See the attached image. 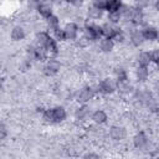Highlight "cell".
I'll return each instance as SVG.
<instances>
[{"instance_id": "7a4b0ae2", "label": "cell", "mask_w": 159, "mask_h": 159, "mask_svg": "<svg viewBox=\"0 0 159 159\" xmlns=\"http://www.w3.org/2000/svg\"><path fill=\"white\" fill-rule=\"evenodd\" d=\"M102 35V26H97V25H91L87 26L84 29V37L86 40H96L97 37H99Z\"/></svg>"}, {"instance_id": "d6986e66", "label": "cell", "mask_w": 159, "mask_h": 159, "mask_svg": "<svg viewBox=\"0 0 159 159\" xmlns=\"http://www.w3.org/2000/svg\"><path fill=\"white\" fill-rule=\"evenodd\" d=\"M45 50H46V52L52 53V55H56L57 53V45H56V42H55V40L52 37H50V40H48Z\"/></svg>"}, {"instance_id": "e0dca14e", "label": "cell", "mask_w": 159, "mask_h": 159, "mask_svg": "<svg viewBox=\"0 0 159 159\" xmlns=\"http://www.w3.org/2000/svg\"><path fill=\"white\" fill-rule=\"evenodd\" d=\"M134 144H135V147H138V148H142V147H144L145 144H147V137L144 135V133H138L135 137H134Z\"/></svg>"}, {"instance_id": "9c48e42d", "label": "cell", "mask_w": 159, "mask_h": 159, "mask_svg": "<svg viewBox=\"0 0 159 159\" xmlns=\"http://www.w3.org/2000/svg\"><path fill=\"white\" fill-rule=\"evenodd\" d=\"M48 40H50V36L46 32L37 34V36H36V45H37V47L45 48L46 45H47V42H48Z\"/></svg>"}, {"instance_id": "3957f363", "label": "cell", "mask_w": 159, "mask_h": 159, "mask_svg": "<svg viewBox=\"0 0 159 159\" xmlns=\"http://www.w3.org/2000/svg\"><path fill=\"white\" fill-rule=\"evenodd\" d=\"M58 70H60V62L56 60H48V62L43 68V73L46 76H53L58 72Z\"/></svg>"}, {"instance_id": "4316f807", "label": "cell", "mask_w": 159, "mask_h": 159, "mask_svg": "<svg viewBox=\"0 0 159 159\" xmlns=\"http://www.w3.org/2000/svg\"><path fill=\"white\" fill-rule=\"evenodd\" d=\"M149 55H150V60L152 61H154V62H158L159 61V48L153 50L152 52H149Z\"/></svg>"}, {"instance_id": "6da1fadb", "label": "cell", "mask_w": 159, "mask_h": 159, "mask_svg": "<svg viewBox=\"0 0 159 159\" xmlns=\"http://www.w3.org/2000/svg\"><path fill=\"white\" fill-rule=\"evenodd\" d=\"M66 118V111L63 107H55L52 109H47L43 113V119H46L50 123H57Z\"/></svg>"}, {"instance_id": "7c38bea8", "label": "cell", "mask_w": 159, "mask_h": 159, "mask_svg": "<svg viewBox=\"0 0 159 159\" xmlns=\"http://www.w3.org/2000/svg\"><path fill=\"white\" fill-rule=\"evenodd\" d=\"M130 41H132V43H133L134 46L142 45L143 41H144L143 32H142V31H134V32L132 34V36H130Z\"/></svg>"}, {"instance_id": "8fae6325", "label": "cell", "mask_w": 159, "mask_h": 159, "mask_svg": "<svg viewBox=\"0 0 159 159\" xmlns=\"http://www.w3.org/2000/svg\"><path fill=\"white\" fill-rule=\"evenodd\" d=\"M92 120H93L94 123L102 124V123H104V122L107 120V114H106L103 111L98 109V111H96V112L92 114Z\"/></svg>"}, {"instance_id": "ba28073f", "label": "cell", "mask_w": 159, "mask_h": 159, "mask_svg": "<svg viewBox=\"0 0 159 159\" xmlns=\"http://www.w3.org/2000/svg\"><path fill=\"white\" fill-rule=\"evenodd\" d=\"M77 26H76V24H73V22H70V24H67L66 26H65V29H63V31H65V35H66V39H76V36H77Z\"/></svg>"}, {"instance_id": "4fadbf2b", "label": "cell", "mask_w": 159, "mask_h": 159, "mask_svg": "<svg viewBox=\"0 0 159 159\" xmlns=\"http://www.w3.org/2000/svg\"><path fill=\"white\" fill-rule=\"evenodd\" d=\"M25 36V32L22 30V27L20 26H15L12 30H11V39L14 41H19V40H22Z\"/></svg>"}, {"instance_id": "484cf974", "label": "cell", "mask_w": 159, "mask_h": 159, "mask_svg": "<svg viewBox=\"0 0 159 159\" xmlns=\"http://www.w3.org/2000/svg\"><path fill=\"white\" fill-rule=\"evenodd\" d=\"M47 22H48V25H50L51 27H53V29H57V27H58V19H57V16H55V15L50 16V17L47 19Z\"/></svg>"}, {"instance_id": "ffe728a7", "label": "cell", "mask_w": 159, "mask_h": 159, "mask_svg": "<svg viewBox=\"0 0 159 159\" xmlns=\"http://www.w3.org/2000/svg\"><path fill=\"white\" fill-rule=\"evenodd\" d=\"M130 21L133 24H135V25L142 24V21H143V14H142V11L138 10V9H134V12H133V16H132Z\"/></svg>"}, {"instance_id": "83f0119b", "label": "cell", "mask_w": 159, "mask_h": 159, "mask_svg": "<svg viewBox=\"0 0 159 159\" xmlns=\"http://www.w3.org/2000/svg\"><path fill=\"white\" fill-rule=\"evenodd\" d=\"M83 159H99V158H98V155H96V154L91 153V154L84 155V157H83Z\"/></svg>"}, {"instance_id": "30bf717a", "label": "cell", "mask_w": 159, "mask_h": 159, "mask_svg": "<svg viewBox=\"0 0 159 159\" xmlns=\"http://www.w3.org/2000/svg\"><path fill=\"white\" fill-rule=\"evenodd\" d=\"M143 36H144V40H157L158 37V30H155L154 27H145L143 31Z\"/></svg>"}, {"instance_id": "8992f818", "label": "cell", "mask_w": 159, "mask_h": 159, "mask_svg": "<svg viewBox=\"0 0 159 159\" xmlns=\"http://www.w3.org/2000/svg\"><path fill=\"white\" fill-rule=\"evenodd\" d=\"M109 135L114 140L123 139L125 137V129L123 127H112L111 130H109Z\"/></svg>"}, {"instance_id": "7402d4cb", "label": "cell", "mask_w": 159, "mask_h": 159, "mask_svg": "<svg viewBox=\"0 0 159 159\" xmlns=\"http://www.w3.org/2000/svg\"><path fill=\"white\" fill-rule=\"evenodd\" d=\"M87 114H88V107H86V106H82V107L78 108L77 112H76V117H77L78 119H84V118L87 117Z\"/></svg>"}, {"instance_id": "4dcf8cb0", "label": "cell", "mask_w": 159, "mask_h": 159, "mask_svg": "<svg viewBox=\"0 0 159 159\" xmlns=\"http://www.w3.org/2000/svg\"><path fill=\"white\" fill-rule=\"evenodd\" d=\"M157 40L159 41V31H158V37H157Z\"/></svg>"}, {"instance_id": "cb8c5ba5", "label": "cell", "mask_w": 159, "mask_h": 159, "mask_svg": "<svg viewBox=\"0 0 159 159\" xmlns=\"http://www.w3.org/2000/svg\"><path fill=\"white\" fill-rule=\"evenodd\" d=\"M120 17H122V12H120V10H119V11H114V12H109V14H108V20H109L111 22H113V24L118 22Z\"/></svg>"}, {"instance_id": "52a82bcc", "label": "cell", "mask_w": 159, "mask_h": 159, "mask_svg": "<svg viewBox=\"0 0 159 159\" xmlns=\"http://www.w3.org/2000/svg\"><path fill=\"white\" fill-rule=\"evenodd\" d=\"M99 89H101V92H103V93H112V92L116 89V84H114L111 80L106 78V80H103V81L99 83Z\"/></svg>"}, {"instance_id": "2e32d148", "label": "cell", "mask_w": 159, "mask_h": 159, "mask_svg": "<svg viewBox=\"0 0 159 159\" xmlns=\"http://www.w3.org/2000/svg\"><path fill=\"white\" fill-rule=\"evenodd\" d=\"M113 46H114V42L112 39H103L101 41V50L104 51V52H109L113 50Z\"/></svg>"}, {"instance_id": "5b68a950", "label": "cell", "mask_w": 159, "mask_h": 159, "mask_svg": "<svg viewBox=\"0 0 159 159\" xmlns=\"http://www.w3.org/2000/svg\"><path fill=\"white\" fill-rule=\"evenodd\" d=\"M92 96H93V92L91 91L89 87H87V88H83V89H81V91L78 92V94H77V101H78L80 103H86V102H88V101L92 98Z\"/></svg>"}, {"instance_id": "603a6c76", "label": "cell", "mask_w": 159, "mask_h": 159, "mask_svg": "<svg viewBox=\"0 0 159 159\" xmlns=\"http://www.w3.org/2000/svg\"><path fill=\"white\" fill-rule=\"evenodd\" d=\"M102 11L103 10H99V9H97V7H91L89 10H88V15H89V17H92V19H99L101 16H102Z\"/></svg>"}, {"instance_id": "f1b7e54d", "label": "cell", "mask_w": 159, "mask_h": 159, "mask_svg": "<svg viewBox=\"0 0 159 159\" xmlns=\"http://www.w3.org/2000/svg\"><path fill=\"white\" fill-rule=\"evenodd\" d=\"M5 134H6L5 127H4V124H1V138H4V137H5Z\"/></svg>"}, {"instance_id": "44dd1931", "label": "cell", "mask_w": 159, "mask_h": 159, "mask_svg": "<svg viewBox=\"0 0 159 159\" xmlns=\"http://www.w3.org/2000/svg\"><path fill=\"white\" fill-rule=\"evenodd\" d=\"M137 77H138V80L139 81H145L147 78H148V70H147V67H138V70H137Z\"/></svg>"}, {"instance_id": "277c9868", "label": "cell", "mask_w": 159, "mask_h": 159, "mask_svg": "<svg viewBox=\"0 0 159 159\" xmlns=\"http://www.w3.org/2000/svg\"><path fill=\"white\" fill-rule=\"evenodd\" d=\"M120 32V29H117V27H113L112 25L109 24H104L102 26V35L106 37V39H114V36Z\"/></svg>"}, {"instance_id": "9a60e30c", "label": "cell", "mask_w": 159, "mask_h": 159, "mask_svg": "<svg viewBox=\"0 0 159 159\" xmlns=\"http://www.w3.org/2000/svg\"><path fill=\"white\" fill-rule=\"evenodd\" d=\"M150 62H152V60H150L149 52H142V53L139 55V57H138V63H139L140 67H147Z\"/></svg>"}, {"instance_id": "1f68e13d", "label": "cell", "mask_w": 159, "mask_h": 159, "mask_svg": "<svg viewBox=\"0 0 159 159\" xmlns=\"http://www.w3.org/2000/svg\"><path fill=\"white\" fill-rule=\"evenodd\" d=\"M157 65H158V68H159V61H158V62H157Z\"/></svg>"}, {"instance_id": "ac0fdd59", "label": "cell", "mask_w": 159, "mask_h": 159, "mask_svg": "<svg viewBox=\"0 0 159 159\" xmlns=\"http://www.w3.org/2000/svg\"><path fill=\"white\" fill-rule=\"evenodd\" d=\"M120 7H122L120 1H107V5H106V10H108L109 12L119 11Z\"/></svg>"}, {"instance_id": "d4e9b609", "label": "cell", "mask_w": 159, "mask_h": 159, "mask_svg": "<svg viewBox=\"0 0 159 159\" xmlns=\"http://www.w3.org/2000/svg\"><path fill=\"white\" fill-rule=\"evenodd\" d=\"M55 31V37H56V40H60V41H62V40H65L66 39V35H65V31H63V29H55L53 30Z\"/></svg>"}, {"instance_id": "5bb4252c", "label": "cell", "mask_w": 159, "mask_h": 159, "mask_svg": "<svg viewBox=\"0 0 159 159\" xmlns=\"http://www.w3.org/2000/svg\"><path fill=\"white\" fill-rule=\"evenodd\" d=\"M37 10H39V12H40L43 17H46V19H48L50 16H52V9H51V6L47 5V4H41V5H39Z\"/></svg>"}, {"instance_id": "f546056e", "label": "cell", "mask_w": 159, "mask_h": 159, "mask_svg": "<svg viewBox=\"0 0 159 159\" xmlns=\"http://www.w3.org/2000/svg\"><path fill=\"white\" fill-rule=\"evenodd\" d=\"M155 7H157V10H159V1L155 2Z\"/></svg>"}]
</instances>
